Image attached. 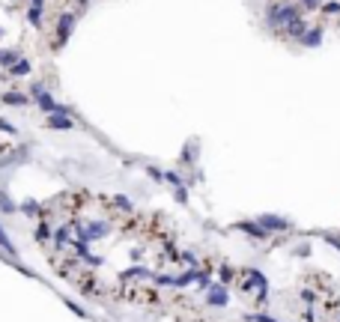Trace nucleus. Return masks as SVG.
Listing matches in <instances>:
<instances>
[{
  "mask_svg": "<svg viewBox=\"0 0 340 322\" xmlns=\"http://www.w3.org/2000/svg\"><path fill=\"white\" fill-rule=\"evenodd\" d=\"M299 18H302V12H299L296 3H280V6H269V9H266L269 27H290V24L299 21Z\"/></svg>",
  "mask_w": 340,
  "mask_h": 322,
  "instance_id": "f257e3e1",
  "label": "nucleus"
},
{
  "mask_svg": "<svg viewBox=\"0 0 340 322\" xmlns=\"http://www.w3.org/2000/svg\"><path fill=\"white\" fill-rule=\"evenodd\" d=\"M242 284H245V290H251V287H254V290H257V298H260V301H266V278H263L257 269H248V272L242 275Z\"/></svg>",
  "mask_w": 340,
  "mask_h": 322,
  "instance_id": "f03ea898",
  "label": "nucleus"
},
{
  "mask_svg": "<svg viewBox=\"0 0 340 322\" xmlns=\"http://www.w3.org/2000/svg\"><path fill=\"white\" fill-rule=\"evenodd\" d=\"M75 12H63L60 18H57V39H54V45L60 48V45H66V39H69V33H72V27H75Z\"/></svg>",
  "mask_w": 340,
  "mask_h": 322,
  "instance_id": "7ed1b4c3",
  "label": "nucleus"
},
{
  "mask_svg": "<svg viewBox=\"0 0 340 322\" xmlns=\"http://www.w3.org/2000/svg\"><path fill=\"white\" fill-rule=\"evenodd\" d=\"M48 126L54 131H69L75 129V123L69 120V114H48Z\"/></svg>",
  "mask_w": 340,
  "mask_h": 322,
  "instance_id": "20e7f679",
  "label": "nucleus"
},
{
  "mask_svg": "<svg viewBox=\"0 0 340 322\" xmlns=\"http://www.w3.org/2000/svg\"><path fill=\"white\" fill-rule=\"evenodd\" d=\"M42 6H45V0H30V9H27V21H30L33 27H42Z\"/></svg>",
  "mask_w": 340,
  "mask_h": 322,
  "instance_id": "39448f33",
  "label": "nucleus"
},
{
  "mask_svg": "<svg viewBox=\"0 0 340 322\" xmlns=\"http://www.w3.org/2000/svg\"><path fill=\"white\" fill-rule=\"evenodd\" d=\"M299 42H302V45H307V48H316V45L322 42V30H319V27H307L305 36H302Z\"/></svg>",
  "mask_w": 340,
  "mask_h": 322,
  "instance_id": "423d86ee",
  "label": "nucleus"
},
{
  "mask_svg": "<svg viewBox=\"0 0 340 322\" xmlns=\"http://www.w3.org/2000/svg\"><path fill=\"white\" fill-rule=\"evenodd\" d=\"M260 224H263V230H290V224L284 218H274V215H263Z\"/></svg>",
  "mask_w": 340,
  "mask_h": 322,
  "instance_id": "0eeeda50",
  "label": "nucleus"
},
{
  "mask_svg": "<svg viewBox=\"0 0 340 322\" xmlns=\"http://www.w3.org/2000/svg\"><path fill=\"white\" fill-rule=\"evenodd\" d=\"M27 101H30V98L24 96V93H6V96H3V104H12V108H24Z\"/></svg>",
  "mask_w": 340,
  "mask_h": 322,
  "instance_id": "6e6552de",
  "label": "nucleus"
},
{
  "mask_svg": "<svg viewBox=\"0 0 340 322\" xmlns=\"http://www.w3.org/2000/svg\"><path fill=\"white\" fill-rule=\"evenodd\" d=\"M9 75H12V78H24V75H30V63H27V60L12 63V66H9Z\"/></svg>",
  "mask_w": 340,
  "mask_h": 322,
  "instance_id": "1a4fd4ad",
  "label": "nucleus"
},
{
  "mask_svg": "<svg viewBox=\"0 0 340 322\" xmlns=\"http://www.w3.org/2000/svg\"><path fill=\"white\" fill-rule=\"evenodd\" d=\"M18 60H21V54H18V51H6V48L0 51V66H3V69H9V66L18 63Z\"/></svg>",
  "mask_w": 340,
  "mask_h": 322,
  "instance_id": "9d476101",
  "label": "nucleus"
},
{
  "mask_svg": "<svg viewBox=\"0 0 340 322\" xmlns=\"http://www.w3.org/2000/svg\"><path fill=\"white\" fill-rule=\"evenodd\" d=\"M305 30H307V24H305V18H299V21H293L290 27H287V33L293 36V39H302L305 36Z\"/></svg>",
  "mask_w": 340,
  "mask_h": 322,
  "instance_id": "9b49d317",
  "label": "nucleus"
},
{
  "mask_svg": "<svg viewBox=\"0 0 340 322\" xmlns=\"http://www.w3.org/2000/svg\"><path fill=\"white\" fill-rule=\"evenodd\" d=\"M0 251H3L6 257H15V245L9 242V236L3 233V227H0Z\"/></svg>",
  "mask_w": 340,
  "mask_h": 322,
  "instance_id": "f8f14e48",
  "label": "nucleus"
},
{
  "mask_svg": "<svg viewBox=\"0 0 340 322\" xmlns=\"http://www.w3.org/2000/svg\"><path fill=\"white\" fill-rule=\"evenodd\" d=\"M206 301L209 304H227V295H224V290H212L206 295Z\"/></svg>",
  "mask_w": 340,
  "mask_h": 322,
  "instance_id": "ddd939ff",
  "label": "nucleus"
},
{
  "mask_svg": "<svg viewBox=\"0 0 340 322\" xmlns=\"http://www.w3.org/2000/svg\"><path fill=\"white\" fill-rule=\"evenodd\" d=\"M239 227H242L245 233H251V236H257V239H263V236H266V230H263V227L251 224V221H245V224H239Z\"/></svg>",
  "mask_w": 340,
  "mask_h": 322,
  "instance_id": "4468645a",
  "label": "nucleus"
},
{
  "mask_svg": "<svg viewBox=\"0 0 340 322\" xmlns=\"http://www.w3.org/2000/svg\"><path fill=\"white\" fill-rule=\"evenodd\" d=\"M0 209H3V212H15V203H12L3 191H0Z\"/></svg>",
  "mask_w": 340,
  "mask_h": 322,
  "instance_id": "2eb2a0df",
  "label": "nucleus"
},
{
  "mask_svg": "<svg viewBox=\"0 0 340 322\" xmlns=\"http://www.w3.org/2000/svg\"><path fill=\"white\" fill-rule=\"evenodd\" d=\"M322 12H325V15H340V3H334V0H331V3H325V6H322Z\"/></svg>",
  "mask_w": 340,
  "mask_h": 322,
  "instance_id": "dca6fc26",
  "label": "nucleus"
},
{
  "mask_svg": "<svg viewBox=\"0 0 340 322\" xmlns=\"http://www.w3.org/2000/svg\"><path fill=\"white\" fill-rule=\"evenodd\" d=\"M36 236H39V239L45 242V239L51 236V227H48V224H42V227H39V230H36Z\"/></svg>",
  "mask_w": 340,
  "mask_h": 322,
  "instance_id": "f3484780",
  "label": "nucleus"
},
{
  "mask_svg": "<svg viewBox=\"0 0 340 322\" xmlns=\"http://www.w3.org/2000/svg\"><path fill=\"white\" fill-rule=\"evenodd\" d=\"M322 0H302V9H307V12H313L316 6H319Z\"/></svg>",
  "mask_w": 340,
  "mask_h": 322,
  "instance_id": "a211bd4d",
  "label": "nucleus"
},
{
  "mask_svg": "<svg viewBox=\"0 0 340 322\" xmlns=\"http://www.w3.org/2000/svg\"><path fill=\"white\" fill-rule=\"evenodd\" d=\"M0 131H6V134H15V126H12V123H6V120H0Z\"/></svg>",
  "mask_w": 340,
  "mask_h": 322,
  "instance_id": "6ab92c4d",
  "label": "nucleus"
},
{
  "mask_svg": "<svg viewBox=\"0 0 340 322\" xmlns=\"http://www.w3.org/2000/svg\"><path fill=\"white\" fill-rule=\"evenodd\" d=\"M21 209H24V212H27V215H36V212H39V206H36V203H24V206H21Z\"/></svg>",
  "mask_w": 340,
  "mask_h": 322,
  "instance_id": "aec40b11",
  "label": "nucleus"
},
{
  "mask_svg": "<svg viewBox=\"0 0 340 322\" xmlns=\"http://www.w3.org/2000/svg\"><path fill=\"white\" fill-rule=\"evenodd\" d=\"M164 176H167L173 185H179V182H182V176H176V173H164Z\"/></svg>",
  "mask_w": 340,
  "mask_h": 322,
  "instance_id": "412c9836",
  "label": "nucleus"
},
{
  "mask_svg": "<svg viewBox=\"0 0 340 322\" xmlns=\"http://www.w3.org/2000/svg\"><path fill=\"white\" fill-rule=\"evenodd\" d=\"M248 322H274V319H269V316H248Z\"/></svg>",
  "mask_w": 340,
  "mask_h": 322,
  "instance_id": "4be33fe9",
  "label": "nucleus"
}]
</instances>
